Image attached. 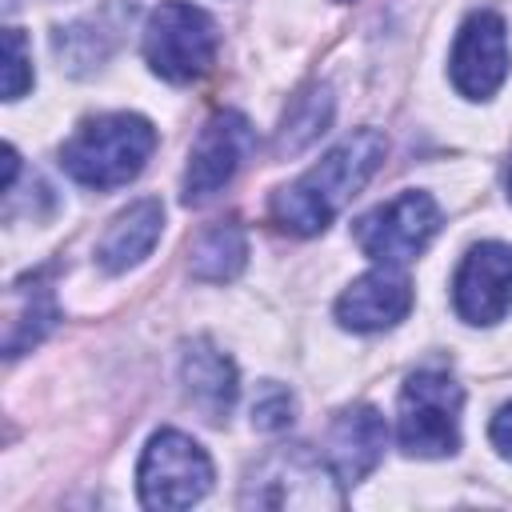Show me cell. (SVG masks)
<instances>
[{
    "label": "cell",
    "instance_id": "obj_1",
    "mask_svg": "<svg viewBox=\"0 0 512 512\" xmlns=\"http://www.w3.org/2000/svg\"><path fill=\"white\" fill-rule=\"evenodd\" d=\"M388 140L376 128H360L344 136L316 168H308L296 184L272 196V220L292 236H316L332 224V216L372 180L384 164Z\"/></svg>",
    "mask_w": 512,
    "mask_h": 512
},
{
    "label": "cell",
    "instance_id": "obj_2",
    "mask_svg": "<svg viewBox=\"0 0 512 512\" xmlns=\"http://www.w3.org/2000/svg\"><path fill=\"white\" fill-rule=\"evenodd\" d=\"M156 148V128L136 112H108L80 124L64 148L60 168L84 188H120L140 176Z\"/></svg>",
    "mask_w": 512,
    "mask_h": 512
},
{
    "label": "cell",
    "instance_id": "obj_3",
    "mask_svg": "<svg viewBox=\"0 0 512 512\" xmlns=\"http://www.w3.org/2000/svg\"><path fill=\"white\" fill-rule=\"evenodd\" d=\"M216 24L204 8L188 0H160L144 24V56L156 76L172 84H192L216 60Z\"/></svg>",
    "mask_w": 512,
    "mask_h": 512
},
{
    "label": "cell",
    "instance_id": "obj_4",
    "mask_svg": "<svg viewBox=\"0 0 512 512\" xmlns=\"http://www.w3.org/2000/svg\"><path fill=\"white\" fill-rule=\"evenodd\" d=\"M460 408H464V388L440 372L424 368L412 372L408 384L400 388V448L408 456H452L460 448Z\"/></svg>",
    "mask_w": 512,
    "mask_h": 512
},
{
    "label": "cell",
    "instance_id": "obj_5",
    "mask_svg": "<svg viewBox=\"0 0 512 512\" xmlns=\"http://www.w3.org/2000/svg\"><path fill=\"white\" fill-rule=\"evenodd\" d=\"M136 484H140L144 508H164V512L188 508L212 488V460L192 436L164 428L148 440Z\"/></svg>",
    "mask_w": 512,
    "mask_h": 512
},
{
    "label": "cell",
    "instance_id": "obj_6",
    "mask_svg": "<svg viewBox=\"0 0 512 512\" xmlns=\"http://www.w3.org/2000/svg\"><path fill=\"white\" fill-rule=\"evenodd\" d=\"M440 228V208L428 192H400L356 220V244L376 264H404L428 248Z\"/></svg>",
    "mask_w": 512,
    "mask_h": 512
},
{
    "label": "cell",
    "instance_id": "obj_7",
    "mask_svg": "<svg viewBox=\"0 0 512 512\" xmlns=\"http://www.w3.org/2000/svg\"><path fill=\"white\" fill-rule=\"evenodd\" d=\"M252 148H256V136H252L248 116H240V112H232V108L216 112V116L200 128V136H196V144H192V152H188V168H184V204H204V200H212V196L240 172V164L248 160Z\"/></svg>",
    "mask_w": 512,
    "mask_h": 512
},
{
    "label": "cell",
    "instance_id": "obj_8",
    "mask_svg": "<svg viewBox=\"0 0 512 512\" xmlns=\"http://www.w3.org/2000/svg\"><path fill=\"white\" fill-rule=\"evenodd\" d=\"M452 84L468 100L492 96L508 80V32L496 12H472L452 44Z\"/></svg>",
    "mask_w": 512,
    "mask_h": 512
},
{
    "label": "cell",
    "instance_id": "obj_9",
    "mask_svg": "<svg viewBox=\"0 0 512 512\" xmlns=\"http://www.w3.org/2000/svg\"><path fill=\"white\" fill-rule=\"evenodd\" d=\"M452 304L468 324H496L512 308V248L484 240L468 248L452 280Z\"/></svg>",
    "mask_w": 512,
    "mask_h": 512
},
{
    "label": "cell",
    "instance_id": "obj_10",
    "mask_svg": "<svg viewBox=\"0 0 512 512\" xmlns=\"http://www.w3.org/2000/svg\"><path fill=\"white\" fill-rule=\"evenodd\" d=\"M412 308V284L400 264H376L344 288L336 300V320L352 332H384L400 324Z\"/></svg>",
    "mask_w": 512,
    "mask_h": 512
},
{
    "label": "cell",
    "instance_id": "obj_11",
    "mask_svg": "<svg viewBox=\"0 0 512 512\" xmlns=\"http://www.w3.org/2000/svg\"><path fill=\"white\" fill-rule=\"evenodd\" d=\"M388 424L372 404L344 408L328 428V468L340 484H360L384 456Z\"/></svg>",
    "mask_w": 512,
    "mask_h": 512
},
{
    "label": "cell",
    "instance_id": "obj_12",
    "mask_svg": "<svg viewBox=\"0 0 512 512\" xmlns=\"http://www.w3.org/2000/svg\"><path fill=\"white\" fill-rule=\"evenodd\" d=\"M180 380L188 400L204 412V420H224L236 404V364L212 348L208 340H192L188 352L180 356Z\"/></svg>",
    "mask_w": 512,
    "mask_h": 512
},
{
    "label": "cell",
    "instance_id": "obj_13",
    "mask_svg": "<svg viewBox=\"0 0 512 512\" xmlns=\"http://www.w3.org/2000/svg\"><path fill=\"white\" fill-rule=\"evenodd\" d=\"M160 228H164V208L160 200L144 196L136 204H128L112 224L108 232L100 236V248H96V260L104 272H128L136 268L160 240Z\"/></svg>",
    "mask_w": 512,
    "mask_h": 512
},
{
    "label": "cell",
    "instance_id": "obj_14",
    "mask_svg": "<svg viewBox=\"0 0 512 512\" xmlns=\"http://www.w3.org/2000/svg\"><path fill=\"white\" fill-rule=\"evenodd\" d=\"M248 260V236L236 220H220L212 228H204L196 240H192V260H188V272L196 280H208V284H224L232 280Z\"/></svg>",
    "mask_w": 512,
    "mask_h": 512
},
{
    "label": "cell",
    "instance_id": "obj_15",
    "mask_svg": "<svg viewBox=\"0 0 512 512\" xmlns=\"http://www.w3.org/2000/svg\"><path fill=\"white\" fill-rule=\"evenodd\" d=\"M20 300V308L8 312V332H4V352L8 356H20L24 348L40 344L44 332L56 324V304H52V292L48 284H40V276L32 284H16L12 292Z\"/></svg>",
    "mask_w": 512,
    "mask_h": 512
},
{
    "label": "cell",
    "instance_id": "obj_16",
    "mask_svg": "<svg viewBox=\"0 0 512 512\" xmlns=\"http://www.w3.org/2000/svg\"><path fill=\"white\" fill-rule=\"evenodd\" d=\"M332 120V92L324 84H312L308 92H300L284 120H280V136H276V152H300L304 144H312Z\"/></svg>",
    "mask_w": 512,
    "mask_h": 512
},
{
    "label": "cell",
    "instance_id": "obj_17",
    "mask_svg": "<svg viewBox=\"0 0 512 512\" xmlns=\"http://www.w3.org/2000/svg\"><path fill=\"white\" fill-rule=\"evenodd\" d=\"M292 416H296V400H292V392L284 388V384H260V392H256V400H252V424L260 428V432H280V428H288L292 424Z\"/></svg>",
    "mask_w": 512,
    "mask_h": 512
},
{
    "label": "cell",
    "instance_id": "obj_18",
    "mask_svg": "<svg viewBox=\"0 0 512 512\" xmlns=\"http://www.w3.org/2000/svg\"><path fill=\"white\" fill-rule=\"evenodd\" d=\"M32 88V60L20 28L4 32V100H20Z\"/></svg>",
    "mask_w": 512,
    "mask_h": 512
},
{
    "label": "cell",
    "instance_id": "obj_19",
    "mask_svg": "<svg viewBox=\"0 0 512 512\" xmlns=\"http://www.w3.org/2000/svg\"><path fill=\"white\" fill-rule=\"evenodd\" d=\"M488 436H492L496 452L512 460V404H504V408L492 416V428H488Z\"/></svg>",
    "mask_w": 512,
    "mask_h": 512
},
{
    "label": "cell",
    "instance_id": "obj_20",
    "mask_svg": "<svg viewBox=\"0 0 512 512\" xmlns=\"http://www.w3.org/2000/svg\"><path fill=\"white\" fill-rule=\"evenodd\" d=\"M508 196H512V160H508Z\"/></svg>",
    "mask_w": 512,
    "mask_h": 512
}]
</instances>
